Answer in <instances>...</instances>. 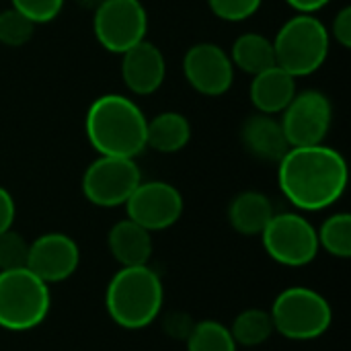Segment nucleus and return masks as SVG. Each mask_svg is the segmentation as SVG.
Here are the masks:
<instances>
[{
	"label": "nucleus",
	"mask_w": 351,
	"mask_h": 351,
	"mask_svg": "<svg viewBox=\"0 0 351 351\" xmlns=\"http://www.w3.org/2000/svg\"><path fill=\"white\" fill-rule=\"evenodd\" d=\"M348 162L331 146H294L278 162V185L284 197L302 212L327 210L348 187Z\"/></svg>",
	"instance_id": "obj_1"
},
{
	"label": "nucleus",
	"mask_w": 351,
	"mask_h": 351,
	"mask_svg": "<svg viewBox=\"0 0 351 351\" xmlns=\"http://www.w3.org/2000/svg\"><path fill=\"white\" fill-rule=\"evenodd\" d=\"M146 125L140 105L119 93L97 97L84 117L86 140L99 156H140L146 150Z\"/></svg>",
	"instance_id": "obj_2"
},
{
	"label": "nucleus",
	"mask_w": 351,
	"mask_h": 351,
	"mask_svg": "<svg viewBox=\"0 0 351 351\" xmlns=\"http://www.w3.org/2000/svg\"><path fill=\"white\" fill-rule=\"evenodd\" d=\"M165 288L150 265L119 267L105 290V308L111 321L128 331L152 325L162 308Z\"/></svg>",
	"instance_id": "obj_3"
},
{
	"label": "nucleus",
	"mask_w": 351,
	"mask_h": 351,
	"mask_svg": "<svg viewBox=\"0 0 351 351\" xmlns=\"http://www.w3.org/2000/svg\"><path fill=\"white\" fill-rule=\"evenodd\" d=\"M274 51L276 66L284 68L294 78H304L321 70L329 56V29L315 14L298 12L288 19L276 33Z\"/></svg>",
	"instance_id": "obj_4"
},
{
	"label": "nucleus",
	"mask_w": 351,
	"mask_h": 351,
	"mask_svg": "<svg viewBox=\"0 0 351 351\" xmlns=\"http://www.w3.org/2000/svg\"><path fill=\"white\" fill-rule=\"evenodd\" d=\"M49 286L27 267L0 271V327L31 331L49 315Z\"/></svg>",
	"instance_id": "obj_5"
},
{
	"label": "nucleus",
	"mask_w": 351,
	"mask_h": 351,
	"mask_svg": "<svg viewBox=\"0 0 351 351\" xmlns=\"http://www.w3.org/2000/svg\"><path fill=\"white\" fill-rule=\"evenodd\" d=\"M274 329L292 341H313L323 337L333 321L331 304L313 288L292 286L280 292L271 304Z\"/></svg>",
	"instance_id": "obj_6"
},
{
	"label": "nucleus",
	"mask_w": 351,
	"mask_h": 351,
	"mask_svg": "<svg viewBox=\"0 0 351 351\" xmlns=\"http://www.w3.org/2000/svg\"><path fill=\"white\" fill-rule=\"evenodd\" d=\"M259 237L265 253L286 267H304L319 255L317 228L296 212L274 214Z\"/></svg>",
	"instance_id": "obj_7"
},
{
	"label": "nucleus",
	"mask_w": 351,
	"mask_h": 351,
	"mask_svg": "<svg viewBox=\"0 0 351 351\" xmlns=\"http://www.w3.org/2000/svg\"><path fill=\"white\" fill-rule=\"evenodd\" d=\"M140 181L142 171L136 158L99 156L86 167L80 189L86 202L97 208H119L125 206Z\"/></svg>",
	"instance_id": "obj_8"
},
{
	"label": "nucleus",
	"mask_w": 351,
	"mask_h": 351,
	"mask_svg": "<svg viewBox=\"0 0 351 351\" xmlns=\"http://www.w3.org/2000/svg\"><path fill=\"white\" fill-rule=\"evenodd\" d=\"M93 31L103 49L121 56L146 39L148 12L140 0H103L93 14Z\"/></svg>",
	"instance_id": "obj_9"
},
{
	"label": "nucleus",
	"mask_w": 351,
	"mask_h": 351,
	"mask_svg": "<svg viewBox=\"0 0 351 351\" xmlns=\"http://www.w3.org/2000/svg\"><path fill=\"white\" fill-rule=\"evenodd\" d=\"M280 123L290 148L323 144L333 123L331 99L315 88L296 93L282 111Z\"/></svg>",
	"instance_id": "obj_10"
},
{
	"label": "nucleus",
	"mask_w": 351,
	"mask_h": 351,
	"mask_svg": "<svg viewBox=\"0 0 351 351\" xmlns=\"http://www.w3.org/2000/svg\"><path fill=\"white\" fill-rule=\"evenodd\" d=\"M125 212L130 220L148 232L167 230L175 226L183 214V195L167 181H140L125 202Z\"/></svg>",
	"instance_id": "obj_11"
},
{
	"label": "nucleus",
	"mask_w": 351,
	"mask_h": 351,
	"mask_svg": "<svg viewBox=\"0 0 351 351\" xmlns=\"http://www.w3.org/2000/svg\"><path fill=\"white\" fill-rule=\"evenodd\" d=\"M183 76L195 93L204 97H222L234 82V66L220 45L202 41L185 51Z\"/></svg>",
	"instance_id": "obj_12"
},
{
	"label": "nucleus",
	"mask_w": 351,
	"mask_h": 351,
	"mask_svg": "<svg viewBox=\"0 0 351 351\" xmlns=\"http://www.w3.org/2000/svg\"><path fill=\"white\" fill-rule=\"evenodd\" d=\"M80 263V249L76 241L64 232H45L29 243L27 269L39 280L60 284L74 276Z\"/></svg>",
	"instance_id": "obj_13"
},
{
	"label": "nucleus",
	"mask_w": 351,
	"mask_h": 351,
	"mask_svg": "<svg viewBox=\"0 0 351 351\" xmlns=\"http://www.w3.org/2000/svg\"><path fill=\"white\" fill-rule=\"evenodd\" d=\"M167 76V60L158 45L144 39L121 53V78L130 93L148 97L156 93Z\"/></svg>",
	"instance_id": "obj_14"
},
{
	"label": "nucleus",
	"mask_w": 351,
	"mask_h": 351,
	"mask_svg": "<svg viewBox=\"0 0 351 351\" xmlns=\"http://www.w3.org/2000/svg\"><path fill=\"white\" fill-rule=\"evenodd\" d=\"M241 142L251 156L265 162H280V158L290 148L280 119L265 113H257L245 119L241 128Z\"/></svg>",
	"instance_id": "obj_15"
},
{
	"label": "nucleus",
	"mask_w": 351,
	"mask_h": 351,
	"mask_svg": "<svg viewBox=\"0 0 351 351\" xmlns=\"http://www.w3.org/2000/svg\"><path fill=\"white\" fill-rule=\"evenodd\" d=\"M296 78L280 66H271L253 76L249 97L257 113L278 115L282 113L296 95Z\"/></svg>",
	"instance_id": "obj_16"
},
{
	"label": "nucleus",
	"mask_w": 351,
	"mask_h": 351,
	"mask_svg": "<svg viewBox=\"0 0 351 351\" xmlns=\"http://www.w3.org/2000/svg\"><path fill=\"white\" fill-rule=\"evenodd\" d=\"M152 232L142 228L130 218H123L115 222L107 234V245L113 255V259L121 267H136V265H148L152 257Z\"/></svg>",
	"instance_id": "obj_17"
},
{
	"label": "nucleus",
	"mask_w": 351,
	"mask_h": 351,
	"mask_svg": "<svg viewBox=\"0 0 351 351\" xmlns=\"http://www.w3.org/2000/svg\"><path fill=\"white\" fill-rule=\"evenodd\" d=\"M271 199L261 191H243L228 206V222L232 230L245 237H259L274 216Z\"/></svg>",
	"instance_id": "obj_18"
},
{
	"label": "nucleus",
	"mask_w": 351,
	"mask_h": 351,
	"mask_svg": "<svg viewBox=\"0 0 351 351\" xmlns=\"http://www.w3.org/2000/svg\"><path fill=\"white\" fill-rule=\"evenodd\" d=\"M191 140V123L179 111H162L146 125V148L162 154L181 152Z\"/></svg>",
	"instance_id": "obj_19"
},
{
	"label": "nucleus",
	"mask_w": 351,
	"mask_h": 351,
	"mask_svg": "<svg viewBox=\"0 0 351 351\" xmlns=\"http://www.w3.org/2000/svg\"><path fill=\"white\" fill-rule=\"evenodd\" d=\"M228 56L232 60L234 70H241L251 76L276 66L274 41L263 33H243L234 39Z\"/></svg>",
	"instance_id": "obj_20"
},
{
	"label": "nucleus",
	"mask_w": 351,
	"mask_h": 351,
	"mask_svg": "<svg viewBox=\"0 0 351 351\" xmlns=\"http://www.w3.org/2000/svg\"><path fill=\"white\" fill-rule=\"evenodd\" d=\"M228 329H230L234 343L245 346V348H257L276 333L271 315L269 311H263V308L243 311L241 315H237V319L232 321Z\"/></svg>",
	"instance_id": "obj_21"
},
{
	"label": "nucleus",
	"mask_w": 351,
	"mask_h": 351,
	"mask_svg": "<svg viewBox=\"0 0 351 351\" xmlns=\"http://www.w3.org/2000/svg\"><path fill=\"white\" fill-rule=\"evenodd\" d=\"M319 249L327 251L331 257H351V216L348 212H337L329 216L317 230Z\"/></svg>",
	"instance_id": "obj_22"
},
{
	"label": "nucleus",
	"mask_w": 351,
	"mask_h": 351,
	"mask_svg": "<svg viewBox=\"0 0 351 351\" xmlns=\"http://www.w3.org/2000/svg\"><path fill=\"white\" fill-rule=\"evenodd\" d=\"M187 351H237L230 329L218 321H199L185 339Z\"/></svg>",
	"instance_id": "obj_23"
},
{
	"label": "nucleus",
	"mask_w": 351,
	"mask_h": 351,
	"mask_svg": "<svg viewBox=\"0 0 351 351\" xmlns=\"http://www.w3.org/2000/svg\"><path fill=\"white\" fill-rule=\"evenodd\" d=\"M35 23L27 19L16 8L0 10V43L8 47H21L29 43V39L35 33Z\"/></svg>",
	"instance_id": "obj_24"
},
{
	"label": "nucleus",
	"mask_w": 351,
	"mask_h": 351,
	"mask_svg": "<svg viewBox=\"0 0 351 351\" xmlns=\"http://www.w3.org/2000/svg\"><path fill=\"white\" fill-rule=\"evenodd\" d=\"M29 243L16 230H6L0 234V271L27 267Z\"/></svg>",
	"instance_id": "obj_25"
},
{
	"label": "nucleus",
	"mask_w": 351,
	"mask_h": 351,
	"mask_svg": "<svg viewBox=\"0 0 351 351\" xmlns=\"http://www.w3.org/2000/svg\"><path fill=\"white\" fill-rule=\"evenodd\" d=\"M261 2L263 0H208V6L220 21L241 23L251 19L261 8Z\"/></svg>",
	"instance_id": "obj_26"
},
{
	"label": "nucleus",
	"mask_w": 351,
	"mask_h": 351,
	"mask_svg": "<svg viewBox=\"0 0 351 351\" xmlns=\"http://www.w3.org/2000/svg\"><path fill=\"white\" fill-rule=\"evenodd\" d=\"M66 0H12V8L23 12L35 25L51 23L64 8Z\"/></svg>",
	"instance_id": "obj_27"
},
{
	"label": "nucleus",
	"mask_w": 351,
	"mask_h": 351,
	"mask_svg": "<svg viewBox=\"0 0 351 351\" xmlns=\"http://www.w3.org/2000/svg\"><path fill=\"white\" fill-rule=\"evenodd\" d=\"M329 37L335 39L343 49L351 47V6H343L335 14L331 31H329Z\"/></svg>",
	"instance_id": "obj_28"
},
{
	"label": "nucleus",
	"mask_w": 351,
	"mask_h": 351,
	"mask_svg": "<svg viewBox=\"0 0 351 351\" xmlns=\"http://www.w3.org/2000/svg\"><path fill=\"white\" fill-rule=\"evenodd\" d=\"M193 325H195V323H193L191 317L185 315V313H171V315L165 319V331H167V335L173 337V339H181V341H185V339L189 337Z\"/></svg>",
	"instance_id": "obj_29"
},
{
	"label": "nucleus",
	"mask_w": 351,
	"mask_h": 351,
	"mask_svg": "<svg viewBox=\"0 0 351 351\" xmlns=\"http://www.w3.org/2000/svg\"><path fill=\"white\" fill-rule=\"evenodd\" d=\"M14 214H16L14 199H12L10 191H8L6 187L0 185V234L12 228Z\"/></svg>",
	"instance_id": "obj_30"
},
{
	"label": "nucleus",
	"mask_w": 351,
	"mask_h": 351,
	"mask_svg": "<svg viewBox=\"0 0 351 351\" xmlns=\"http://www.w3.org/2000/svg\"><path fill=\"white\" fill-rule=\"evenodd\" d=\"M296 12H304V14H315L317 10L325 8L331 0H286Z\"/></svg>",
	"instance_id": "obj_31"
},
{
	"label": "nucleus",
	"mask_w": 351,
	"mask_h": 351,
	"mask_svg": "<svg viewBox=\"0 0 351 351\" xmlns=\"http://www.w3.org/2000/svg\"><path fill=\"white\" fill-rule=\"evenodd\" d=\"M74 2H76L80 8H86V10H93V12H95V10L101 6L103 0H74Z\"/></svg>",
	"instance_id": "obj_32"
}]
</instances>
